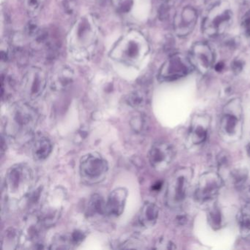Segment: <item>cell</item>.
<instances>
[{
    "mask_svg": "<svg viewBox=\"0 0 250 250\" xmlns=\"http://www.w3.org/2000/svg\"><path fill=\"white\" fill-rule=\"evenodd\" d=\"M39 121V114L27 103L13 105L5 115V131L7 137L17 143L33 138Z\"/></svg>",
    "mask_w": 250,
    "mask_h": 250,
    "instance_id": "cell-1",
    "label": "cell"
},
{
    "mask_svg": "<svg viewBox=\"0 0 250 250\" xmlns=\"http://www.w3.org/2000/svg\"><path fill=\"white\" fill-rule=\"evenodd\" d=\"M244 131V112L241 101H229L222 110L219 121V135L227 143H235L242 137Z\"/></svg>",
    "mask_w": 250,
    "mask_h": 250,
    "instance_id": "cell-2",
    "label": "cell"
},
{
    "mask_svg": "<svg viewBox=\"0 0 250 250\" xmlns=\"http://www.w3.org/2000/svg\"><path fill=\"white\" fill-rule=\"evenodd\" d=\"M34 184V172L27 164L11 167L5 175V188L7 196L21 199L30 194Z\"/></svg>",
    "mask_w": 250,
    "mask_h": 250,
    "instance_id": "cell-3",
    "label": "cell"
},
{
    "mask_svg": "<svg viewBox=\"0 0 250 250\" xmlns=\"http://www.w3.org/2000/svg\"><path fill=\"white\" fill-rule=\"evenodd\" d=\"M193 171L190 167H182L172 173L167 186L165 201L170 208H179L187 200Z\"/></svg>",
    "mask_w": 250,
    "mask_h": 250,
    "instance_id": "cell-4",
    "label": "cell"
},
{
    "mask_svg": "<svg viewBox=\"0 0 250 250\" xmlns=\"http://www.w3.org/2000/svg\"><path fill=\"white\" fill-rule=\"evenodd\" d=\"M109 171L107 161L97 153H90L82 157L80 175L86 185L93 186L104 181Z\"/></svg>",
    "mask_w": 250,
    "mask_h": 250,
    "instance_id": "cell-5",
    "label": "cell"
},
{
    "mask_svg": "<svg viewBox=\"0 0 250 250\" xmlns=\"http://www.w3.org/2000/svg\"><path fill=\"white\" fill-rule=\"evenodd\" d=\"M222 179L215 172L203 173L199 178L194 191V198L198 203H210L216 198L222 187Z\"/></svg>",
    "mask_w": 250,
    "mask_h": 250,
    "instance_id": "cell-6",
    "label": "cell"
},
{
    "mask_svg": "<svg viewBox=\"0 0 250 250\" xmlns=\"http://www.w3.org/2000/svg\"><path fill=\"white\" fill-rule=\"evenodd\" d=\"M175 149L170 143L158 141L150 147L148 160L150 166L158 172H163L169 167L175 158Z\"/></svg>",
    "mask_w": 250,
    "mask_h": 250,
    "instance_id": "cell-7",
    "label": "cell"
},
{
    "mask_svg": "<svg viewBox=\"0 0 250 250\" xmlns=\"http://www.w3.org/2000/svg\"><path fill=\"white\" fill-rule=\"evenodd\" d=\"M210 118L208 115L198 114L191 118L187 141L190 146L203 145L206 141L210 128Z\"/></svg>",
    "mask_w": 250,
    "mask_h": 250,
    "instance_id": "cell-8",
    "label": "cell"
},
{
    "mask_svg": "<svg viewBox=\"0 0 250 250\" xmlns=\"http://www.w3.org/2000/svg\"><path fill=\"white\" fill-rule=\"evenodd\" d=\"M128 197V190L118 187L111 191L106 200V215L118 217L124 213Z\"/></svg>",
    "mask_w": 250,
    "mask_h": 250,
    "instance_id": "cell-9",
    "label": "cell"
},
{
    "mask_svg": "<svg viewBox=\"0 0 250 250\" xmlns=\"http://www.w3.org/2000/svg\"><path fill=\"white\" fill-rule=\"evenodd\" d=\"M183 60L180 57H174L169 60L161 73L162 78L166 81H171L187 75L189 72V65Z\"/></svg>",
    "mask_w": 250,
    "mask_h": 250,
    "instance_id": "cell-10",
    "label": "cell"
},
{
    "mask_svg": "<svg viewBox=\"0 0 250 250\" xmlns=\"http://www.w3.org/2000/svg\"><path fill=\"white\" fill-rule=\"evenodd\" d=\"M159 214V208L157 205L152 202H146L139 211L137 222L141 228L145 229L152 228L156 225Z\"/></svg>",
    "mask_w": 250,
    "mask_h": 250,
    "instance_id": "cell-11",
    "label": "cell"
},
{
    "mask_svg": "<svg viewBox=\"0 0 250 250\" xmlns=\"http://www.w3.org/2000/svg\"><path fill=\"white\" fill-rule=\"evenodd\" d=\"M32 155L34 160L42 162L46 160L52 152L53 145L47 137L39 135L32 141Z\"/></svg>",
    "mask_w": 250,
    "mask_h": 250,
    "instance_id": "cell-12",
    "label": "cell"
},
{
    "mask_svg": "<svg viewBox=\"0 0 250 250\" xmlns=\"http://www.w3.org/2000/svg\"><path fill=\"white\" fill-rule=\"evenodd\" d=\"M25 91L32 99H37L43 93L45 87V80L39 73L33 74L26 83Z\"/></svg>",
    "mask_w": 250,
    "mask_h": 250,
    "instance_id": "cell-13",
    "label": "cell"
},
{
    "mask_svg": "<svg viewBox=\"0 0 250 250\" xmlns=\"http://www.w3.org/2000/svg\"><path fill=\"white\" fill-rule=\"evenodd\" d=\"M87 214L90 216L106 214V200L99 194H93L87 204Z\"/></svg>",
    "mask_w": 250,
    "mask_h": 250,
    "instance_id": "cell-14",
    "label": "cell"
},
{
    "mask_svg": "<svg viewBox=\"0 0 250 250\" xmlns=\"http://www.w3.org/2000/svg\"><path fill=\"white\" fill-rule=\"evenodd\" d=\"M240 232L244 238H250V207L243 208L237 216Z\"/></svg>",
    "mask_w": 250,
    "mask_h": 250,
    "instance_id": "cell-15",
    "label": "cell"
},
{
    "mask_svg": "<svg viewBox=\"0 0 250 250\" xmlns=\"http://www.w3.org/2000/svg\"><path fill=\"white\" fill-rule=\"evenodd\" d=\"M194 58L197 60V61L200 62V65L202 66L208 68L212 62V53L210 52L208 47H206L204 45L201 47L196 48L194 51ZM195 60V61H197Z\"/></svg>",
    "mask_w": 250,
    "mask_h": 250,
    "instance_id": "cell-16",
    "label": "cell"
},
{
    "mask_svg": "<svg viewBox=\"0 0 250 250\" xmlns=\"http://www.w3.org/2000/svg\"><path fill=\"white\" fill-rule=\"evenodd\" d=\"M208 220L213 229H219L222 226V216L220 210L216 206H213L208 213Z\"/></svg>",
    "mask_w": 250,
    "mask_h": 250,
    "instance_id": "cell-17",
    "label": "cell"
},
{
    "mask_svg": "<svg viewBox=\"0 0 250 250\" xmlns=\"http://www.w3.org/2000/svg\"><path fill=\"white\" fill-rule=\"evenodd\" d=\"M146 102V96L140 91H136L131 93L128 98V104L133 107H139L143 106Z\"/></svg>",
    "mask_w": 250,
    "mask_h": 250,
    "instance_id": "cell-18",
    "label": "cell"
},
{
    "mask_svg": "<svg viewBox=\"0 0 250 250\" xmlns=\"http://www.w3.org/2000/svg\"><path fill=\"white\" fill-rule=\"evenodd\" d=\"M131 128L137 133L143 132L146 128V119L144 116L140 115L134 116L131 121Z\"/></svg>",
    "mask_w": 250,
    "mask_h": 250,
    "instance_id": "cell-19",
    "label": "cell"
},
{
    "mask_svg": "<svg viewBox=\"0 0 250 250\" xmlns=\"http://www.w3.org/2000/svg\"><path fill=\"white\" fill-rule=\"evenodd\" d=\"M43 0H26L27 10L32 15H36L43 3Z\"/></svg>",
    "mask_w": 250,
    "mask_h": 250,
    "instance_id": "cell-20",
    "label": "cell"
},
{
    "mask_svg": "<svg viewBox=\"0 0 250 250\" xmlns=\"http://www.w3.org/2000/svg\"><path fill=\"white\" fill-rule=\"evenodd\" d=\"M244 26L249 34H250V15H249L244 20Z\"/></svg>",
    "mask_w": 250,
    "mask_h": 250,
    "instance_id": "cell-21",
    "label": "cell"
},
{
    "mask_svg": "<svg viewBox=\"0 0 250 250\" xmlns=\"http://www.w3.org/2000/svg\"><path fill=\"white\" fill-rule=\"evenodd\" d=\"M224 68V64L222 62H219L217 65L215 66V69L217 71H221Z\"/></svg>",
    "mask_w": 250,
    "mask_h": 250,
    "instance_id": "cell-22",
    "label": "cell"
}]
</instances>
